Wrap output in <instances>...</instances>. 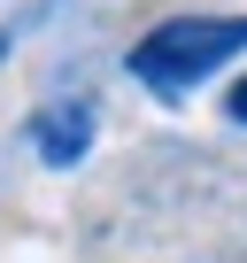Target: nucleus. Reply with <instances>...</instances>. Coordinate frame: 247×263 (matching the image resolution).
Segmentation results:
<instances>
[{"mask_svg": "<svg viewBox=\"0 0 247 263\" xmlns=\"http://www.w3.org/2000/svg\"><path fill=\"white\" fill-rule=\"evenodd\" d=\"M232 54H247V16H170L155 24L132 54H123V70H132L155 101H186L193 85H209Z\"/></svg>", "mask_w": 247, "mask_h": 263, "instance_id": "obj_1", "label": "nucleus"}, {"mask_svg": "<svg viewBox=\"0 0 247 263\" xmlns=\"http://www.w3.org/2000/svg\"><path fill=\"white\" fill-rule=\"evenodd\" d=\"M93 132H100L93 93H54L47 108H31L24 140H31V155H39L47 171H77V163H85V147H93Z\"/></svg>", "mask_w": 247, "mask_h": 263, "instance_id": "obj_2", "label": "nucleus"}, {"mask_svg": "<svg viewBox=\"0 0 247 263\" xmlns=\"http://www.w3.org/2000/svg\"><path fill=\"white\" fill-rule=\"evenodd\" d=\"M224 116H232V124H247V78H232V93H224Z\"/></svg>", "mask_w": 247, "mask_h": 263, "instance_id": "obj_3", "label": "nucleus"}]
</instances>
